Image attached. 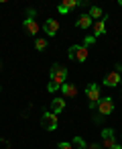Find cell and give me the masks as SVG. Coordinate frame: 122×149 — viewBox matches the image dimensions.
<instances>
[{
	"instance_id": "1",
	"label": "cell",
	"mask_w": 122,
	"mask_h": 149,
	"mask_svg": "<svg viewBox=\"0 0 122 149\" xmlns=\"http://www.w3.org/2000/svg\"><path fill=\"white\" fill-rule=\"evenodd\" d=\"M65 78H67V70L63 68V65H59V63H55L53 68H51V80H49V92H55V90H59L63 84H65Z\"/></svg>"
},
{
	"instance_id": "2",
	"label": "cell",
	"mask_w": 122,
	"mask_h": 149,
	"mask_svg": "<svg viewBox=\"0 0 122 149\" xmlns=\"http://www.w3.org/2000/svg\"><path fill=\"white\" fill-rule=\"evenodd\" d=\"M69 57H71L73 61L83 63V61L88 59V49H85L83 45H73V47H69Z\"/></svg>"
},
{
	"instance_id": "3",
	"label": "cell",
	"mask_w": 122,
	"mask_h": 149,
	"mask_svg": "<svg viewBox=\"0 0 122 149\" xmlns=\"http://www.w3.org/2000/svg\"><path fill=\"white\" fill-rule=\"evenodd\" d=\"M85 94H88V98H90V108H94V106L100 102V86H98V84H88Z\"/></svg>"
},
{
	"instance_id": "4",
	"label": "cell",
	"mask_w": 122,
	"mask_h": 149,
	"mask_svg": "<svg viewBox=\"0 0 122 149\" xmlns=\"http://www.w3.org/2000/svg\"><path fill=\"white\" fill-rule=\"evenodd\" d=\"M41 125H43V129H47V131H55V129H57V114L45 112V114L41 116Z\"/></svg>"
},
{
	"instance_id": "5",
	"label": "cell",
	"mask_w": 122,
	"mask_h": 149,
	"mask_svg": "<svg viewBox=\"0 0 122 149\" xmlns=\"http://www.w3.org/2000/svg\"><path fill=\"white\" fill-rule=\"evenodd\" d=\"M96 108H98L100 114H110L114 110V102H112V98H100V102L96 104Z\"/></svg>"
},
{
	"instance_id": "6",
	"label": "cell",
	"mask_w": 122,
	"mask_h": 149,
	"mask_svg": "<svg viewBox=\"0 0 122 149\" xmlns=\"http://www.w3.org/2000/svg\"><path fill=\"white\" fill-rule=\"evenodd\" d=\"M75 6H79V2L77 0H63V2H59V6H57V10L61 13V15H67L71 8H75Z\"/></svg>"
},
{
	"instance_id": "7",
	"label": "cell",
	"mask_w": 122,
	"mask_h": 149,
	"mask_svg": "<svg viewBox=\"0 0 122 149\" xmlns=\"http://www.w3.org/2000/svg\"><path fill=\"white\" fill-rule=\"evenodd\" d=\"M120 80H122V76L118 74V70H114V72H110V74H108V76L104 78V84L112 88V86H116V84H120Z\"/></svg>"
},
{
	"instance_id": "8",
	"label": "cell",
	"mask_w": 122,
	"mask_h": 149,
	"mask_svg": "<svg viewBox=\"0 0 122 149\" xmlns=\"http://www.w3.org/2000/svg\"><path fill=\"white\" fill-rule=\"evenodd\" d=\"M25 29H27V33H29V35H37L41 27L37 25V21H35V19L27 17V19H25Z\"/></svg>"
},
{
	"instance_id": "9",
	"label": "cell",
	"mask_w": 122,
	"mask_h": 149,
	"mask_svg": "<svg viewBox=\"0 0 122 149\" xmlns=\"http://www.w3.org/2000/svg\"><path fill=\"white\" fill-rule=\"evenodd\" d=\"M57 31H59V23L55 19H47L45 21V33L53 37V35H57Z\"/></svg>"
},
{
	"instance_id": "10",
	"label": "cell",
	"mask_w": 122,
	"mask_h": 149,
	"mask_svg": "<svg viewBox=\"0 0 122 149\" xmlns=\"http://www.w3.org/2000/svg\"><path fill=\"white\" fill-rule=\"evenodd\" d=\"M102 139H104V147H114L116 145V141H114V133L110 131V129H104L102 131Z\"/></svg>"
},
{
	"instance_id": "11",
	"label": "cell",
	"mask_w": 122,
	"mask_h": 149,
	"mask_svg": "<svg viewBox=\"0 0 122 149\" xmlns=\"http://www.w3.org/2000/svg\"><path fill=\"white\" fill-rule=\"evenodd\" d=\"M104 33H106V17L94 23V37H100V35H104Z\"/></svg>"
},
{
	"instance_id": "12",
	"label": "cell",
	"mask_w": 122,
	"mask_h": 149,
	"mask_svg": "<svg viewBox=\"0 0 122 149\" xmlns=\"http://www.w3.org/2000/svg\"><path fill=\"white\" fill-rule=\"evenodd\" d=\"M63 108H65V100H63V98H53V102H51V112H53V114H59Z\"/></svg>"
},
{
	"instance_id": "13",
	"label": "cell",
	"mask_w": 122,
	"mask_h": 149,
	"mask_svg": "<svg viewBox=\"0 0 122 149\" xmlns=\"http://www.w3.org/2000/svg\"><path fill=\"white\" fill-rule=\"evenodd\" d=\"M75 25H77L79 29H90V27H92V19H90V15H88V13L81 15V17L75 21Z\"/></svg>"
},
{
	"instance_id": "14",
	"label": "cell",
	"mask_w": 122,
	"mask_h": 149,
	"mask_svg": "<svg viewBox=\"0 0 122 149\" xmlns=\"http://www.w3.org/2000/svg\"><path fill=\"white\" fill-rule=\"evenodd\" d=\"M61 92H63V96H67V98H73V96L77 94V88H75L73 84H63V86H61Z\"/></svg>"
},
{
	"instance_id": "15",
	"label": "cell",
	"mask_w": 122,
	"mask_h": 149,
	"mask_svg": "<svg viewBox=\"0 0 122 149\" xmlns=\"http://www.w3.org/2000/svg\"><path fill=\"white\" fill-rule=\"evenodd\" d=\"M88 15H90V19H104V10L100 6H92L88 10Z\"/></svg>"
},
{
	"instance_id": "16",
	"label": "cell",
	"mask_w": 122,
	"mask_h": 149,
	"mask_svg": "<svg viewBox=\"0 0 122 149\" xmlns=\"http://www.w3.org/2000/svg\"><path fill=\"white\" fill-rule=\"evenodd\" d=\"M94 43H96V37H92V35H88V37L83 39V47H85V49H88V47H92Z\"/></svg>"
},
{
	"instance_id": "17",
	"label": "cell",
	"mask_w": 122,
	"mask_h": 149,
	"mask_svg": "<svg viewBox=\"0 0 122 149\" xmlns=\"http://www.w3.org/2000/svg\"><path fill=\"white\" fill-rule=\"evenodd\" d=\"M35 47H37L39 51H43V49L47 47V43H45V39H37V41H35Z\"/></svg>"
},
{
	"instance_id": "18",
	"label": "cell",
	"mask_w": 122,
	"mask_h": 149,
	"mask_svg": "<svg viewBox=\"0 0 122 149\" xmlns=\"http://www.w3.org/2000/svg\"><path fill=\"white\" fill-rule=\"evenodd\" d=\"M73 143H75L79 149H85V143H83V139H81V137H75V139H73Z\"/></svg>"
},
{
	"instance_id": "19",
	"label": "cell",
	"mask_w": 122,
	"mask_h": 149,
	"mask_svg": "<svg viewBox=\"0 0 122 149\" xmlns=\"http://www.w3.org/2000/svg\"><path fill=\"white\" fill-rule=\"evenodd\" d=\"M57 149H73V145H71V143H59Z\"/></svg>"
},
{
	"instance_id": "20",
	"label": "cell",
	"mask_w": 122,
	"mask_h": 149,
	"mask_svg": "<svg viewBox=\"0 0 122 149\" xmlns=\"http://www.w3.org/2000/svg\"><path fill=\"white\" fill-rule=\"evenodd\" d=\"M85 149H100L98 145H85Z\"/></svg>"
},
{
	"instance_id": "21",
	"label": "cell",
	"mask_w": 122,
	"mask_h": 149,
	"mask_svg": "<svg viewBox=\"0 0 122 149\" xmlns=\"http://www.w3.org/2000/svg\"><path fill=\"white\" fill-rule=\"evenodd\" d=\"M110 149H122V145H118V143H116V145H114V147H110Z\"/></svg>"
},
{
	"instance_id": "22",
	"label": "cell",
	"mask_w": 122,
	"mask_h": 149,
	"mask_svg": "<svg viewBox=\"0 0 122 149\" xmlns=\"http://www.w3.org/2000/svg\"><path fill=\"white\" fill-rule=\"evenodd\" d=\"M116 70H122V63H120V65H118V68H116Z\"/></svg>"
},
{
	"instance_id": "23",
	"label": "cell",
	"mask_w": 122,
	"mask_h": 149,
	"mask_svg": "<svg viewBox=\"0 0 122 149\" xmlns=\"http://www.w3.org/2000/svg\"><path fill=\"white\" fill-rule=\"evenodd\" d=\"M120 6H122V0H120Z\"/></svg>"
},
{
	"instance_id": "24",
	"label": "cell",
	"mask_w": 122,
	"mask_h": 149,
	"mask_svg": "<svg viewBox=\"0 0 122 149\" xmlns=\"http://www.w3.org/2000/svg\"><path fill=\"white\" fill-rule=\"evenodd\" d=\"M120 84H122V80H120Z\"/></svg>"
}]
</instances>
